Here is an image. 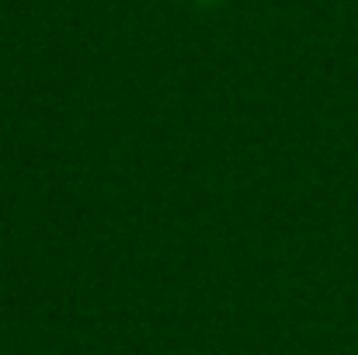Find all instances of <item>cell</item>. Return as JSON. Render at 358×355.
Segmentation results:
<instances>
[{
    "instance_id": "cell-1",
    "label": "cell",
    "mask_w": 358,
    "mask_h": 355,
    "mask_svg": "<svg viewBox=\"0 0 358 355\" xmlns=\"http://www.w3.org/2000/svg\"><path fill=\"white\" fill-rule=\"evenodd\" d=\"M192 4H202V7H213V4H220V0H192Z\"/></svg>"
}]
</instances>
